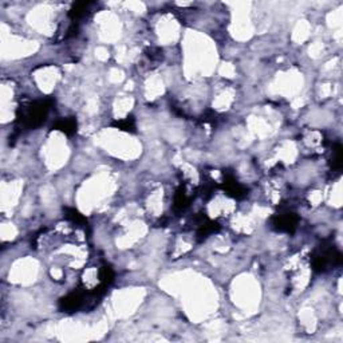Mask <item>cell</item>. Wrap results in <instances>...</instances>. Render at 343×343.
Listing matches in <instances>:
<instances>
[{"label":"cell","instance_id":"6da1fadb","mask_svg":"<svg viewBox=\"0 0 343 343\" xmlns=\"http://www.w3.org/2000/svg\"><path fill=\"white\" fill-rule=\"evenodd\" d=\"M295 224H297V218L292 214H279L278 216V220H276V227L280 231H287L290 232L292 229L295 228Z\"/></svg>","mask_w":343,"mask_h":343}]
</instances>
